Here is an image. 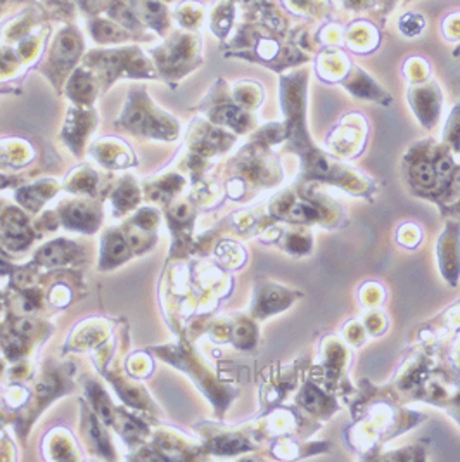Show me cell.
I'll return each mask as SVG.
<instances>
[{
    "instance_id": "obj_1",
    "label": "cell",
    "mask_w": 460,
    "mask_h": 462,
    "mask_svg": "<svg viewBox=\"0 0 460 462\" xmlns=\"http://www.w3.org/2000/svg\"><path fill=\"white\" fill-rule=\"evenodd\" d=\"M66 258H68V253H66V247L62 246V242H54V244L43 247L42 253L38 254V260H42L47 265H59Z\"/></svg>"
},
{
    "instance_id": "obj_2",
    "label": "cell",
    "mask_w": 460,
    "mask_h": 462,
    "mask_svg": "<svg viewBox=\"0 0 460 462\" xmlns=\"http://www.w3.org/2000/svg\"><path fill=\"white\" fill-rule=\"evenodd\" d=\"M78 52V45L76 40H73L71 36L64 35L62 38H59L57 45H55V57L57 59H73Z\"/></svg>"
},
{
    "instance_id": "obj_3",
    "label": "cell",
    "mask_w": 460,
    "mask_h": 462,
    "mask_svg": "<svg viewBox=\"0 0 460 462\" xmlns=\"http://www.w3.org/2000/svg\"><path fill=\"white\" fill-rule=\"evenodd\" d=\"M414 175H415V180H417V182L421 184V186H424V187L433 186V184H435V180H436L435 168H433L431 165H428V163H421V165L415 166Z\"/></svg>"
},
{
    "instance_id": "obj_4",
    "label": "cell",
    "mask_w": 460,
    "mask_h": 462,
    "mask_svg": "<svg viewBox=\"0 0 460 462\" xmlns=\"http://www.w3.org/2000/svg\"><path fill=\"white\" fill-rule=\"evenodd\" d=\"M400 26H402L403 33H407V35L414 36V35H417V33H421L422 26H424V21H422L421 17L412 16V14H409V16H405V17L402 19Z\"/></svg>"
},
{
    "instance_id": "obj_5",
    "label": "cell",
    "mask_w": 460,
    "mask_h": 462,
    "mask_svg": "<svg viewBox=\"0 0 460 462\" xmlns=\"http://www.w3.org/2000/svg\"><path fill=\"white\" fill-rule=\"evenodd\" d=\"M111 14H113L118 21H121L125 26H132L133 24V16L127 10V7H123V5L113 7V9H111Z\"/></svg>"
},
{
    "instance_id": "obj_6",
    "label": "cell",
    "mask_w": 460,
    "mask_h": 462,
    "mask_svg": "<svg viewBox=\"0 0 460 462\" xmlns=\"http://www.w3.org/2000/svg\"><path fill=\"white\" fill-rule=\"evenodd\" d=\"M111 0H94V5L95 7H102V5H107Z\"/></svg>"
}]
</instances>
